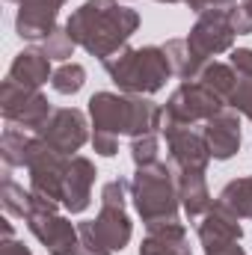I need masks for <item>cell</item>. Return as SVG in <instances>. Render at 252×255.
I'll return each instance as SVG.
<instances>
[{"label": "cell", "instance_id": "5", "mask_svg": "<svg viewBox=\"0 0 252 255\" xmlns=\"http://www.w3.org/2000/svg\"><path fill=\"white\" fill-rule=\"evenodd\" d=\"M57 208H60V202L33 193V205H30V214L24 217V223H27L30 235L51 255H77V244H80L77 223L63 217Z\"/></svg>", "mask_w": 252, "mask_h": 255}, {"label": "cell", "instance_id": "23", "mask_svg": "<svg viewBox=\"0 0 252 255\" xmlns=\"http://www.w3.org/2000/svg\"><path fill=\"white\" fill-rule=\"evenodd\" d=\"M0 202H3V211L9 217H27L30 214V205H33V190H24L6 169L3 175V184H0Z\"/></svg>", "mask_w": 252, "mask_h": 255}, {"label": "cell", "instance_id": "14", "mask_svg": "<svg viewBox=\"0 0 252 255\" xmlns=\"http://www.w3.org/2000/svg\"><path fill=\"white\" fill-rule=\"evenodd\" d=\"M202 133H205V142H208L214 160H229V157H235V154L241 151V139H244L238 110H232V107L220 110L214 119H208V122L202 125Z\"/></svg>", "mask_w": 252, "mask_h": 255}, {"label": "cell", "instance_id": "12", "mask_svg": "<svg viewBox=\"0 0 252 255\" xmlns=\"http://www.w3.org/2000/svg\"><path fill=\"white\" fill-rule=\"evenodd\" d=\"M36 136H42L48 145H54L63 154H74L86 145L89 125H86V116L77 107H54L48 122L36 130Z\"/></svg>", "mask_w": 252, "mask_h": 255}, {"label": "cell", "instance_id": "33", "mask_svg": "<svg viewBox=\"0 0 252 255\" xmlns=\"http://www.w3.org/2000/svg\"><path fill=\"white\" fill-rule=\"evenodd\" d=\"M0 255H33L21 241H15V238H3L0 241Z\"/></svg>", "mask_w": 252, "mask_h": 255}, {"label": "cell", "instance_id": "26", "mask_svg": "<svg viewBox=\"0 0 252 255\" xmlns=\"http://www.w3.org/2000/svg\"><path fill=\"white\" fill-rule=\"evenodd\" d=\"M74 48H77V42L71 39V33H68L65 27H57V30L42 42V51H45L48 60H68V57L74 54Z\"/></svg>", "mask_w": 252, "mask_h": 255}, {"label": "cell", "instance_id": "15", "mask_svg": "<svg viewBox=\"0 0 252 255\" xmlns=\"http://www.w3.org/2000/svg\"><path fill=\"white\" fill-rule=\"evenodd\" d=\"M95 163L83 154H71L68 172H65L63 187V208L68 214H83L92 202V187H95Z\"/></svg>", "mask_w": 252, "mask_h": 255}, {"label": "cell", "instance_id": "1", "mask_svg": "<svg viewBox=\"0 0 252 255\" xmlns=\"http://www.w3.org/2000/svg\"><path fill=\"white\" fill-rule=\"evenodd\" d=\"M71 39L101 63L127 48V39L139 30V15L119 0H86L65 21Z\"/></svg>", "mask_w": 252, "mask_h": 255}, {"label": "cell", "instance_id": "36", "mask_svg": "<svg viewBox=\"0 0 252 255\" xmlns=\"http://www.w3.org/2000/svg\"><path fill=\"white\" fill-rule=\"evenodd\" d=\"M12 3H18V0H12Z\"/></svg>", "mask_w": 252, "mask_h": 255}, {"label": "cell", "instance_id": "8", "mask_svg": "<svg viewBox=\"0 0 252 255\" xmlns=\"http://www.w3.org/2000/svg\"><path fill=\"white\" fill-rule=\"evenodd\" d=\"M229 104L211 92L202 80H184L166 101L163 107V122H172V125H205L208 119H214L220 110H226Z\"/></svg>", "mask_w": 252, "mask_h": 255}, {"label": "cell", "instance_id": "3", "mask_svg": "<svg viewBox=\"0 0 252 255\" xmlns=\"http://www.w3.org/2000/svg\"><path fill=\"white\" fill-rule=\"evenodd\" d=\"M101 65H104L107 77L119 86V92H127V95H154L175 74L166 51L160 45L122 48L119 54L107 57Z\"/></svg>", "mask_w": 252, "mask_h": 255}, {"label": "cell", "instance_id": "25", "mask_svg": "<svg viewBox=\"0 0 252 255\" xmlns=\"http://www.w3.org/2000/svg\"><path fill=\"white\" fill-rule=\"evenodd\" d=\"M130 157L136 166H151L160 160V139L157 133H145V136H136L130 139Z\"/></svg>", "mask_w": 252, "mask_h": 255}, {"label": "cell", "instance_id": "35", "mask_svg": "<svg viewBox=\"0 0 252 255\" xmlns=\"http://www.w3.org/2000/svg\"><path fill=\"white\" fill-rule=\"evenodd\" d=\"M157 3H181V0H157Z\"/></svg>", "mask_w": 252, "mask_h": 255}, {"label": "cell", "instance_id": "10", "mask_svg": "<svg viewBox=\"0 0 252 255\" xmlns=\"http://www.w3.org/2000/svg\"><path fill=\"white\" fill-rule=\"evenodd\" d=\"M0 110H3L6 125L36 133L39 128L48 122V116H51L54 107L48 104V98L39 89H24V86L12 83L6 77L3 89H0Z\"/></svg>", "mask_w": 252, "mask_h": 255}, {"label": "cell", "instance_id": "28", "mask_svg": "<svg viewBox=\"0 0 252 255\" xmlns=\"http://www.w3.org/2000/svg\"><path fill=\"white\" fill-rule=\"evenodd\" d=\"M229 18H232V27L238 36H250L252 33V0H241L229 9Z\"/></svg>", "mask_w": 252, "mask_h": 255}, {"label": "cell", "instance_id": "31", "mask_svg": "<svg viewBox=\"0 0 252 255\" xmlns=\"http://www.w3.org/2000/svg\"><path fill=\"white\" fill-rule=\"evenodd\" d=\"M92 148L101 154V157H113L119 151V139L110 136V133H92Z\"/></svg>", "mask_w": 252, "mask_h": 255}, {"label": "cell", "instance_id": "11", "mask_svg": "<svg viewBox=\"0 0 252 255\" xmlns=\"http://www.w3.org/2000/svg\"><path fill=\"white\" fill-rule=\"evenodd\" d=\"M163 136H166V151L175 172H205L208 163L214 160L202 130L163 122Z\"/></svg>", "mask_w": 252, "mask_h": 255}, {"label": "cell", "instance_id": "32", "mask_svg": "<svg viewBox=\"0 0 252 255\" xmlns=\"http://www.w3.org/2000/svg\"><path fill=\"white\" fill-rule=\"evenodd\" d=\"M181 3H187L196 15L211 12V9H232L235 6V0H181Z\"/></svg>", "mask_w": 252, "mask_h": 255}, {"label": "cell", "instance_id": "18", "mask_svg": "<svg viewBox=\"0 0 252 255\" xmlns=\"http://www.w3.org/2000/svg\"><path fill=\"white\" fill-rule=\"evenodd\" d=\"M6 77L24 89H42L54 77V71H51V60L45 57L42 48H27V51L15 54Z\"/></svg>", "mask_w": 252, "mask_h": 255}, {"label": "cell", "instance_id": "24", "mask_svg": "<svg viewBox=\"0 0 252 255\" xmlns=\"http://www.w3.org/2000/svg\"><path fill=\"white\" fill-rule=\"evenodd\" d=\"M83 83H86V68L80 63L60 65V68L54 71V77H51V86H54V92H60V95H77V92L83 89Z\"/></svg>", "mask_w": 252, "mask_h": 255}, {"label": "cell", "instance_id": "27", "mask_svg": "<svg viewBox=\"0 0 252 255\" xmlns=\"http://www.w3.org/2000/svg\"><path fill=\"white\" fill-rule=\"evenodd\" d=\"M77 235H80V244H77V255H113V250L95 235V226L92 220L86 223H77Z\"/></svg>", "mask_w": 252, "mask_h": 255}, {"label": "cell", "instance_id": "9", "mask_svg": "<svg viewBox=\"0 0 252 255\" xmlns=\"http://www.w3.org/2000/svg\"><path fill=\"white\" fill-rule=\"evenodd\" d=\"M68 160H71V154L57 151L54 145H48L42 136L33 133V142H30V151H27V160H24V169L30 172V190L63 205Z\"/></svg>", "mask_w": 252, "mask_h": 255}, {"label": "cell", "instance_id": "34", "mask_svg": "<svg viewBox=\"0 0 252 255\" xmlns=\"http://www.w3.org/2000/svg\"><path fill=\"white\" fill-rule=\"evenodd\" d=\"M205 255H247V250L241 247V241H235V244H226L217 250H205Z\"/></svg>", "mask_w": 252, "mask_h": 255}, {"label": "cell", "instance_id": "21", "mask_svg": "<svg viewBox=\"0 0 252 255\" xmlns=\"http://www.w3.org/2000/svg\"><path fill=\"white\" fill-rule=\"evenodd\" d=\"M196 80H202L211 92H217L226 104H229V98H232V92L238 89V83H241V74L232 68V65H226V63H208L205 68H202V74L196 77Z\"/></svg>", "mask_w": 252, "mask_h": 255}, {"label": "cell", "instance_id": "20", "mask_svg": "<svg viewBox=\"0 0 252 255\" xmlns=\"http://www.w3.org/2000/svg\"><path fill=\"white\" fill-rule=\"evenodd\" d=\"M217 205L232 211L238 220H252V175L229 181L217 196Z\"/></svg>", "mask_w": 252, "mask_h": 255}, {"label": "cell", "instance_id": "7", "mask_svg": "<svg viewBox=\"0 0 252 255\" xmlns=\"http://www.w3.org/2000/svg\"><path fill=\"white\" fill-rule=\"evenodd\" d=\"M127 190H130V181L127 178H113L101 187V211L98 217L92 220L95 226V235L113 250V253H122L127 244H130V235H133V226H130V217H127Z\"/></svg>", "mask_w": 252, "mask_h": 255}, {"label": "cell", "instance_id": "6", "mask_svg": "<svg viewBox=\"0 0 252 255\" xmlns=\"http://www.w3.org/2000/svg\"><path fill=\"white\" fill-rule=\"evenodd\" d=\"M235 27H232V18H229V9H211V12H202L196 18V24L190 27L187 33V51L193 68H196V77L202 74V68L211 63V57L217 54H226L232 51L235 45Z\"/></svg>", "mask_w": 252, "mask_h": 255}, {"label": "cell", "instance_id": "17", "mask_svg": "<svg viewBox=\"0 0 252 255\" xmlns=\"http://www.w3.org/2000/svg\"><path fill=\"white\" fill-rule=\"evenodd\" d=\"M139 255H193L187 229L181 223H157L148 226Z\"/></svg>", "mask_w": 252, "mask_h": 255}, {"label": "cell", "instance_id": "22", "mask_svg": "<svg viewBox=\"0 0 252 255\" xmlns=\"http://www.w3.org/2000/svg\"><path fill=\"white\" fill-rule=\"evenodd\" d=\"M30 142H33V133H30V130L6 125L3 136H0V157H3V163H6V169L24 166L27 151H30Z\"/></svg>", "mask_w": 252, "mask_h": 255}, {"label": "cell", "instance_id": "16", "mask_svg": "<svg viewBox=\"0 0 252 255\" xmlns=\"http://www.w3.org/2000/svg\"><path fill=\"white\" fill-rule=\"evenodd\" d=\"M199 241H202V247L205 250H217V247H226V244H235V241H244V229H241V220L232 214V211H226V208H220L217 202H214V208L202 217V223H199Z\"/></svg>", "mask_w": 252, "mask_h": 255}, {"label": "cell", "instance_id": "2", "mask_svg": "<svg viewBox=\"0 0 252 255\" xmlns=\"http://www.w3.org/2000/svg\"><path fill=\"white\" fill-rule=\"evenodd\" d=\"M89 116L95 133L122 136H145L163 130V110L148 95H127V92H95L89 98Z\"/></svg>", "mask_w": 252, "mask_h": 255}, {"label": "cell", "instance_id": "13", "mask_svg": "<svg viewBox=\"0 0 252 255\" xmlns=\"http://www.w3.org/2000/svg\"><path fill=\"white\" fill-rule=\"evenodd\" d=\"M68 0H18L15 33L27 42H45L57 30V15Z\"/></svg>", "mask_w": 252, "mask_h": 255}, {"label": "cell", "instance_id": "30", "mask_svg": "<svg viewBox=\"0 0 252 255\" xmlns=\"http://www.w3.org/2000/svg\"><path fill=\"white\" fill-rule=\"evenodd\" d=\"M229 65H232L241 77L252 80V48H235L232 57H229Z\"/></svg>", "mask_w": 252, "mask_h": 255}, {"label": "cell", "instance_id": "4", "mask_svg": "<svg viewBox=\"0 0 252 255\" xmlns=\"http://www.w3.org/2000/svg\"><path fill=\"white\" fill-rule=\"evenodd\" d=\"M130 202L136 214L142 217L145 229L157 223H178V184H175V169L172 163H151V166H136L133 181H130Z\"/></svg>", "mask_w": 252, "mask_h": 255}, {"label": "cell", "instance_id": "29", "mask_svg": "<svg viewBox=\"0 0 252 255\" xmlns=\"http://www.w3.org/2000/svg\"><path fill=\"white\" fill-rule=\"evenodd\" d=\"M229 107H232V110H238V113H244V116L252 122V80L241 77L238 89H235V92H232V98H229Z\"/></svg>", "mask_w": 252, "mask_h": 255}, {"label": "cell", "instance_id": "19", "mask_svg": "<svg viewBox=\"0 0 252 255\" xmlns=\"http://www.w3.org/2000/svg\"><path fill=\"white\" fill-rule=\"evenodd\" d=\"M175 184H178L181 208L190 220H202L214 208V196L208 190L205 172H175Z\"/></svg>", "mask_w": 252, "mask_h": 255}]
</instances>
